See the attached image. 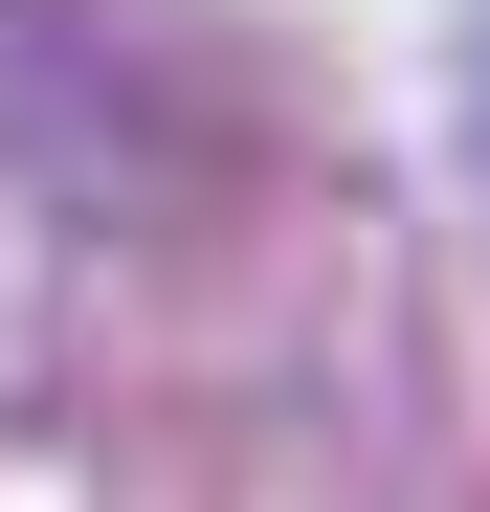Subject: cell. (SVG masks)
Here are the masks:
<instances>
[]
</instances>
